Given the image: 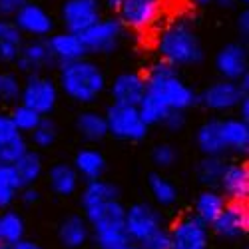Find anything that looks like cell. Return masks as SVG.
I'll return each instance as SVG.
<instances>
[{
  "instance_id": "32",
  "label": "cell",
  "mask_w": 249,
  "mask_h": 249,
  "mask_svg": "<svg viewBox=\"0 0 249 249\" xmlns=\"http://www.w3.org/2000/svg\"><path fill=\"white\" fill-rule=\"evenodd\" d=\"M22 190L12 163L0 161V210H10V205L18 199V194Z\"/></svg>"
},
{
  "instance_id": "11",
  "label": "cell",
  "mask_w": 249,
  "mask_h": 249,
  "mask_svg": "<svg viewBox=\"0 0 249 249\" xmlns=\"http://www.w3.org/2000/svg\"><path fill=\"white\" fill-rule=\"evenodd\" d=\"M168 233L172 249H210V227L199 221L194 213H188L174 221Z\"/></svg>"
},
{
  "instance_id": "41",
  "label": "cell",
  "mask_w": 249,
  "mask_h": 249,
  "mask_svg": "<svg viewBox=\"0 0 249 249\" xmlns=\"http://www.w3.org/2000/svg\"><path fill=\"white\" fill-rule=\"evenodd\" d=\"M140 247H142V249H172V241H170L168 230H161V231L154 233V235L148 237L146 241H142Z\"/></svg>"
},
{
  "instance_id": "19",
  "label": "cell",
  "mask_w": 249,
  "mask_h": 249,
  "mask_svg": "<svg viewBox=\"0 0 249 249\" xmlns=\"http://www.w3.org/2000/svg\"><path fill=\"white\" fill-rule=\"evenodd\" d=\"M124 217H126V205L120 199L108 201L84 212V219L90 225L92 231H102V230H114V227H124Z\"/></svg>"
},
{
  "instance_id": "14",
  "label": "cell",
  "mask_w": 249,
  "mask_h": 249,
  "mask_svg": "<svg viewBox=\"0 0 249 249\" xmlns=\"http://www.w3.org/2000/svg\"><path fill=\"white\" fill-rule=\"evenodd\" d=\"M213 64L221 80L230 82H239L245 74H249V58H247V48L241 42H227L223 44L215 58Z\"/></svg>"
},
{
  "instance_id": "12",
  "label": "cell",
  "mask_w": 249,
  "mask_h": 249,
  "mask_svg": "<svg viewBox=\"0 0 249 249\" xmlns=\"http://www.w3.org/2000/svg\"><path fill=\"white\" fill-rule=\"evenodd\" d=\"M210 231L217 237L235 241L243 239L249 231V210L243 201H227L219 217L210 225Z\"/></svg>"
},
{
  "instance_id": "18",
  "label": "cell",
  "mask_w": 249,
  "mask_h": 249,
  "mask_svg": "<svg viewBox=\"0 0 249 249\" xmlns=\"http://www.w3.org/2000/svg\"><path fill=\"white\" fill-rule=\"evenodd\" d=\"M14 64L24 74H40L50 66H56L54 58L46 46V40H40V38H32L30 42L22 44V50H20V56Z\"/></svg>"
},
{
  "instance_id": "51",
  "label": "cell",
  "mask_w": 249,
  "mask_h": 249,
  "mask_svg": "<svg viewBox=\"0 0 249 249\" xmlns=\"http://www.w3.org/2000/svg\"><path fill=\"white\" fill-rule=\"evenodd\" d=\"M122 249H142L140 245H136V243H130V245H126V247H122Z\"/></svg>"
},
{
  "instance_id": "33",
  "label": "cell",
  "mask_w": 249,
  "mask_h": 249,
  "mask_svg": "<svg viewBox=\"0 0 249 249\" xmlns=\"http://www.w3.org/2000/svg\"><path fill=\"white\" fill-rule=\"evenodd\" d=\"M26 237V221L14 210L0 212V241L4 245H12Z\"/></svg>"
},
{
  "instance_id": "23",
  "label": "cell",
  "mask_w": 249,
  "mask_h": 249,
  "mask_svg": "<svg viewBox=\"0 0 249 249\" xmlns=\"http://www.w3.org/2000/svg\"><path fill=\"white\" fill-rule=\"evenodd\" d=\"M196 143L203 156H215L223 158L225 146L221 138V120L219 118H210L205 120L196 132Z\"/></svg>"
},
{
  "instance_id": "5",
  "label": "cell",
  "mask_w": 249,
  "mask_h": 249,
  "mask_svg": "<svg viewBox=\"0 0 249 249\" xmlns=\"http://www.w3.org/2000/svg\"><path fill=\"white\" fill-rule=\"evenodd\" d=\"M60 90L58 84L42 74H28V78L22 82V92H20V104L42 118H48L56 106H58Z\"/></svg>"
},
{
  "instance_id": "13",
  "label": "cell",
  "mask_w": 249,
  "mask_h": 249,
  "mask_svg": "<svg viewBox=\"0 0 249 249\" xmlns=\"http://www.w3.org/2000/svg\"><path fill=\"white\" fill-rule=\"evenodd\" d=\"M12 22L22 36H32V38L44 40L54 32L52 14L44 6L30 2V0H26V2L20 6V10L12 16Z\"/></svg>"
},
{
  "instance_id": "28",
  "label": "cell",
  "mask_w": 249,
  "mask_h": 249,
  "mask_svg": "<svg viewBox=\"0 0 249 249\" xmlns=\"http://www.w3.org/2000/svg\"><path fill=\"white\" fill-rule=\"evenodd\" d=\"M225 197L217 192V190H210V188H205L199 192V196L196 197V203H194V215L203 221L207 227H210L217 217L219 213L223 212V207H225Z\"/></svg>"
},
{
  "instance_id": "39",
  "label": "cell",
  "mask_w": 249,
  "mask_h": 249,
  "mask_svg": "<svg viewBox=\"0 0 249 249\" xmlns=\"http://www.w3.org/2000/svg\"><path fill=\"white\" fill-rule=\"evenodd\" d=\"M22 92V80L14 72H0V102L18 104Z\"/></svg>"
},
{
  "instance_id": "35",
  "label": "cell",
  "mask_w": 249,
  "mask_h": 249,
  "mask_svg": "<svg viewBox=\"0 0 249 249\" xmlns=\"http://www.w3.org/2000/svg\"><path fill=\"white\" fill-rule=\"evenodd\" d=\"M223 168H225L223 158L203 156L199 160V163L196 165V176H197L201 185H205V188H210V190H217V183H219Z\"/></svg>"
},
{
  "instance_id": "15",
  "label": "cell",
  "mask_w": 249,
  "mask_h": 249,
  "mask_svg": "<svg viewBox=\"0 0 249 249\" xmlns=\"http://www.w3.org/2000/svg\"><path fill=\"white\" fill-rule=\"evenodd\" d=\"M217 192L225 197V201H243L249 197V168L243 161H225L221 172Z\"/></svg>"
},
{
  "instance_id": "1",
  "label": "cell",
  "mask_w": 249,
  "mask_h": 249,
  "mask_svg": "<svg viewBox=\"0 0 249 249\" xmlns=\"http://www.w3.org/2000/svg\"><path fill=\"white\" fill-rule=\"evenodd\" d=\"M156 50L160 60L168 62L176 68L201 64L205 58V50L201 40L190 20L179 18L165 24L158 36Z\"/></svg>"
},
{
  "instance_id": "3",
  "label": "cell",
  "mask_w": 249,
  "mask_h": 249,
  "mask_svg": "<svg viewBox=\"0 0 249 249\" xmlns=\"http://www.w3.org/2000/svg\"><path fill=\"white\" fill-rule=\"evenodd\" d=\"M143 78H146V92L161 100L170 112L185 114L197 106V92L179 76L178 68L168 62H154Z\"/></svg>"
},
{
  "instance_id": "21",
  "label": "cell",
  "mask_w": 249,
  "mask_h": 249,
  "mask_svg": "<svg viewBox=\"0 0 249 249\" xmlns=\"http://www.w3.org/2000/svg\"><path fill=\"white\" fill-rule=\"evenodd\" d=\"M72 168L76 170L80 181H94V179H102V176L106 174V156H104L98 148H80L74 154L72 160Z\"/></svg>"
},
{
  "instance_id": "24",
  "label": "cell",
  "mask_w": 249,
  "mask_h": 249,
  "mask_svg": "<svg viewBox=\"0 0 249 249\" xmlns=\"http://www.w3.org/2000/svg\"><path fill=\"white\" fill-rule=\"evenodd\" d=\"M221 138L225 152L247 154L249 152V124L241 118H225L221 120Z\"/></svg>"
},
{
  "instance_id": "42",
  "label": "cell",
  "mask_w": 249,
  "mask_h": 249,
  "mask_svg": "<svg viewBox=\"0 0 249 249\" xmlns=\"http://www.w3.org/2000/svg\"><path fill=\"white\" fill-rule=\"evenodd\" d=\"M161 126L170 132H179L185 126V114L183 112H170L165 116V120L161 122Z\"/></svg>"
},
{
  "instance_id": "2",
  "label": "cell",
  "mask_w": 249,
  "mask_h": 249,
  "mask_svg": "<svg viewBox=\"0 0 249 249\" xmlns=\"http://www.w3.org/2000/svg\"><path fill=\"white\" fill-rule=\"evenodd\" d=\"M58 90L76 104H94L108 88L104 70L94 60L82 58L62 64L58 72Z\"/></svg>"
},
{
  "instance_id": "6",
  "label": "cell",
  "mask_w": 249,
  "mask_h": 249,
  "mask_svg": "<svg viewBox=\"0 0 249 249\" xmlns=\"http://www.w3.org/2000/svg\"><path fill=\"white\" fill-rule=\"evenodd\" d=\"M108 124V136H114L120 142H143L150 134V128L143 124L138 110L132 106H118L110 104L104 112Z\"/></svg>"
},
{
  "instance_id": "31",
  "label": "cell",
  "mask_w": 249,
  "mask_h": 249,
  "mask_svg": "<svg viewBox=\"0 0 249 249\" xmlns=\"http://www.w3.org/2000/svg\"><path fill=\"white\" fill-rule=\"evenodd\" d=\"M148 190L160 207H172L178 203L179 192L176 188V183L165 176H161L160 172H152L148 176Z\"/></svg>"
},
{
  "instance_id": "25",
  "label": "cell",
  "mask_w": 249,
  "mask_h": 249,
  "mask_svg": "<svg viewBox=\"0 0 249 249\" xmlns=\"http://www.w3.org/2000/svg\"><path fill=\"white\" fill-rule=\"evenodd\" d=\"M46 178H48L50 190L56 196L68 197V196H74L80 190V178H78L76 170L72 168V163L58 161V163L50 165Z\"/></svg>"
},
{
  "instance_id": "43",
  "label": "cell",
  "mask_w": 249,
  "mask_h": 249,
  "mask_svg": "<svg viewBox=\"0 0 249 249\" xmlns=\"http://www.w3.org/2000/svg\"><path fill=\"white\" fill-rule=\"evenodd\" d=\"M26 0H0V18H12Z\"/></svg>"
},
{
  "instance_id": "7",
  "label": "cell",
  "mask_w": 249,
  "mask_h": 249,
  "mask_svg": "<svg viewBox=\"0 0 249 249\" xmlns=\"http://www.w3.org/2000/svg\"><path fill=\"white\" fill-rule=\"evenodd\" d=\"M161 16V0H122L118 20L124 28L134 32H148Z\"/></svg>"
},
{
  "instance_id": "38",
  "label": "cell",
  "mask_w": 249,
  "mask_h": 249,
  "mask_svg": "<svg viewBox=\"0 0 249 249\" xmlns=\"http://www.w3.org/2000/svg\"><path fill=\"white\" fill-rule=\"evenodd\" d=\"M58 140V128L54 120L50 118H42V122L38 124V128L30 134V143L38 150H48L50 146H54Z\"/></svg>"
},
{
  "instance_id": "40",
  "label": "cell",
  "mask_w": 249,
  "mask_h": 249,
  "mask_svg": "<svg viewBox=\"0 0 249 249\" xmlns=\"http://www.w3.org/2000/svg\"><path fill=\"white\" fill-rule=\"evenodd\" d=\"M179 160V152L176 150L174 143L168 142H161L158 146H154L152 150V163L156 165L158 170H170L178 163Z\"/></svg>"
},
{
  "instance_id": "29",
  "label": "cell",
  "mask_w": 249,
  "mask_h": 249,
  "mask_svg": "<svg viewBox=\"0 0 249 249\" xmlns=\"http://www.w3.org/2000/svg\"><path fill=\"white\" fill-rule=\"evenodd\" d=\"M76 132L90 143L102 142L108 136V124L104 114L96 112V110H84L80 112L76 118Z\"/></svg>"
},
{
  "instance_id": "27",
  "label": "cell",
  "mask_w": 249,
  "mask_h": 249,
  "mask_svg": "<svg viewBox=\"0 0 249 249\" xmlns=\"http://www.w3.org/2000/svg\"><path fill=\"white\" fill-rule=\"evenodd\" d=\"M24 44V36L14 26L12 20L0 18V62L14 64Z\"/></svg>"
},
{
  "instance_id": "46",
  "label": "cell",
  "mask_w": 249,
  "mask_h": 249,
  "mask_svg": "<svg viewBox=\"0 0 249 249\" xmlns=\"http://www.w3.org/2000/svg\"><path fill=\"white\" fill-rule=\"evenodd\" d=\"M8 249H44L42 245H40L38 241H34V239H20V241H16V243H12V245H8Z\"/></svg>"
},
{
  "instance_id": "50",
  "label": "cell",
  "mask_w": 249,
  "mask_h": 249,
  "mask_svg": "<svg viewBox=\"0 0 249 249\" xmlns=\"http://www.w3.org/2000/svg\"><path fill=\"white\" fill-rule=\"evenodd\" d=\"M192 2H194L197 8H205V6H210L213 0H192Z\"/></svg>"
},
{
  "instance_id": "30",
  "label": "cell",
  "mask_w": 249,
  "mask_h": 249,
  "mask_svg": "<svg viewBox=\"0 0 249 249\" xmlns=\"http://www.w3.org/2000/svg\"><path fill=\"white\" fill-rule=\"evenodd\" d=\"M12 168L20 179V183H22V188H26V185H34L40 178H42L44 174V161H42V156H40L36 150H26L22 156H20L14 163Z\"/></svg>"
},
{
  "instance_id": "9",
  "label": "cell",
  "mask_w": 249,
  "mask_h": 249,
  "mask_svg": "<svg viewBox=\"0 0 249 249\" xmlns=\"http://www.w3.org/2000/svg\"><path fill=\"white\" fill-rule=\"evenodd\" d=\"M102 18V0H64L60 8L62 26L72 34H82Z\"/></svg>"
},
{
  "instance_id": "45",
  "label": "cell",
  "mask_w": 249,
  "mask_h": 249,
  "mask_svg": "<svg viewBox=\"0 0 249 249\" xmlns=\"http://www.w3.org/2000/svg\"><path fill=\"white\" fill-rule=\"evenodd\" d=\"M235 26H237V34H239L243 40H247V36H249V10H247V8L239 12Z\"/></svg>"
},
{
  "instance_id": "4",
  "label": "cell",
  "mask_w": 249,
  "mask_h": 249,
  "mask_svg": "<svg viewBox=\"0 0 249 249\" xmlns=\"http://www.w3.org/2000/svg\"><path fill=\"white\" fill-rule=\"evenodd\" d=\"M165 217L156 205L148 201H136L126 207V217H124V227L132 243L140 245L154 233L165 230Z\"/></svg>"
},
{
  "instance_id": "47",
  "label": "cell",
  "mask_w": 249,
  "mask_h": 249,
  "mask_svg": "<svg viewBox=\"0 0 249 249\" xmlns=\"http://www.w3.org/2000/svg\"><path fill=\"white\" fill-rule=\"evenodd\" d=\"M237 110H239V118L249 124V96H243V98H241Z\"/></svg>"
},
{
  "instance_id": "8",
  "label": "cell",
  "mask_w": 249,
  "mask_h": 249,
  "mask_svg": "<svg viewBox=\"0 0 249 249\" xmlns=\"http://www.w3.org/2000/svg\"><path fill=\"white\" fill-rule=\"evenodd\" d=\"M124 30L126 28L120 24V20L116 16H110L98 20L94 26H90L78 36L88 54H110L118 48Z\"/></svg>"
},
{
  "instance_id": "37",
  "label": "cell",
  "mask_w": 249,
  "mask_h": 249,
  "mask_svg": "<svg viewBox=\"0 0 249 249\" xmlns=\"http://www.w3.org/2000/svg\"><path fill=\"white\" fill-rule=\"evenodd\" d=\"M94 243L98 249H122L130 245V237L126 233V227H114V230H102V231H92Z\"/></svg>"
},
{
  "instance_id": "16",
  "label": "cell",
  "mask_w": 249,
  "mask_h": 249,
  "mask_svg": "<svg viewBox=\"0 0 249 249\" xmlns=\"http://www.w3.org/2000/svg\"><path fill=\"white\" fill-rule=\"evenodd\" d=\"M108 90L112 104L136 108L140 100L146 96V78L140 72H122L112 80Z\"/></svg>"
},
{
  "instance_id": "48",
  "label": "cell",
  "mask_w": 249,
  "mask_h": 249,
  "mask_svg": "<svg viewBox=\"0 0 249 249\" xmlns=\"http://www.w3.org/2000/svg\"><path fill=\"white\" fill-rule=\"evenodd\" d=\"M120 4H122V0H104V6H106L108 10H112V12H118Z\"/></svg>"
},
{
  "instance_id": "26",
  "label": "cell",
  "mask_w": 249,
  "mask_h": 249,
  "mask_svg": "<svg viewBox=\"0 0 249 249\" xmlns=\"http://www.w3.org/2000/svg\"><path fill=\"white\" fill-rule=\"evenodd\" d=\"M116 199H120V188L114 181H108V179L86 181V185L82 188V194H80V205L84 212L90 210V207L116 201Z\"/></svg>"
},
{
  "instance_id": "52",
  "label": "cell",
  "mask_w": 249,
  "mask_h": 249,
  "mask_svg": "<svg viewBox=\"0 0 249 249\" xmlns=\"http://www.w3.org/2000/svg\"><path fill=\"white\" fill-rule=\"evenodd\" d=\"M0 249H8V245H4V243H0Z\"/></svg>"
},
{
  "instance_id": "44",
  "label": "cell",
  "mask_w": 249,
  "mask_h": 249,
  "mask_svg": "<svg viewBox=\"0 0 249 249\" xmlns=\"http://www.w3.org/2000/svg\"><path fill=\"white\" fill-rule=\"evenodd\" d=\"M40 197H42V196H40V192L34 188V185H26V188H22V190H20V194H18V199L20 201H22L24 205H36L38 201H40Z\"/></svg>"
},
{
  "instance_id": "36",
  "label": "cell",
  "mask_w": 249,
  "mask_h": 249,
  "mask_svg": "<svg viewBox=\"0 0 249 249\" xmlns=\"http://www.w3.org/2000/svg\"><path fill=\"white\" fill-rule=\"evenodd\" d=\"M8 118L12 122V126L22 136H26V134L30 136L38 128V124L42 122V116L36 114L30 108H26V106H22V104H16V106L12 108V112L8 114Z\"/></svg>"
},
{
  "instance_id": "22",
  "label": "cell",
  "mask_w": 249,
  "mask_h": 249,
  "mask_svg": "<svg viewBox=\"0 0 249 249\" xmlns=\"http://www.w3.org/2000/svg\"><path fill=\"white\" fill-rule=\"evenodd\" d=\"M90 235V225L82 215H68L58 225V241L64 249H82Z\"/></svg>"
},
{
  "instance_id": "17",
  "label": "cell",
  "mask_w": 249,
  "mask_h": 249,
  "mask_svg": "<svg viewBox=\"0 0 249 249\" xmlns=\"http://www.w3.org/2000/svg\"><path fill=\"white\" fill-rule=\"evenodd\" d=\"M46 40V46L54 58V64L56 66H62V64H70V62H76V60H82L86 58L88 52L82 44V40L78 34H72V32H54L50 34Z\"/></svg>"
},
{
  "instance_id": "10",
  "label": "cell",
  "mask_w": 249,
  "mask_h": 249,
  "mask_svg": "<svg viewBox=\"0 0 249 249\" xmlns=\"http://www.w3.org/2000/svg\"><path fill=\"white\" fill-rule=\"evenodd\" d=\"M243 96H249V94L241 92L237 82H230V80L219 78L217 82L205 86L197 94V104L213 114H225V112L235 110Z\"/></svg>"
},
{
  "instance_id": "20",
  "label": "cell",
  "mask_w": 249,
  "mask_h": 249,
  "mask_svg": "<svg viewBox=\"0 0 249 249\" xmlns=\"http://www.w3.org/2000/svg\"><path fill=\"white\" fill-rule=\"evenodd\" d=\"M28 150L26 136L20 134L8 118V114L0 112V161L14 163Z\"/></svg>"
},
{
  "instance_id": "54",
  "label": "cell",
  "mask_w": 249,
  "mask_h": 249,
  "mask_svg": "<svg viewBox=\"0 0 249 249\" xmlns=\"http://www.w3.org/2000/svg\"><path fill=\"white\" fill-rule=\"evenodd\" d=\"M0 243H2V241H0Z\"/></svg>"
},
{
  "instance_id": "49",
  "label": "cell",
  "mask_w": 249,
  "mask_h": 249,
  "mask_svg": "<svg viewBox=\"0 0 249 249\" xmlns=\"http://www.w3.org/2000/svg\"><path fill=\"white\" fill-rule=\"evenodd\" d=\"M213 2H217L219 6H223V8H231L237 0H213Z\"/></svg>"
},
{
  "instance_id": "53",
  "label": "cell",
  "mask_w": 249,
  "mask_h": 249,
  "mask_svg": "<svg viewBox=\"0 0 249 249\" xmlns=\"http://www.w3.org/2000/svg\"><path fill=\"white\" fill-rule=\"evenodd\" d=\"M237 2H241V4H247V2H249V0H237Z\"/></svg>"
},
{
  "instance_id": "34",
  "label": "cell",
  "mask_w": 249,
  "mask_h": 249,
  "mask_svg": "<svg viewBox=\"0 0 249 249\" xmlns=\"http://www.w3.org/2000/svg\"><path fill=\"white\" fill-rule=\"evenodd\" d=\"M136 110H138L140 118L143 120V124H146L148 128H152V126H161V122L165 120V116L170 114L168 106H165L161 100H158L154 94H150V92H146V96L140 100V104L136 106Z\"/></svg>"
}]
</instances>
